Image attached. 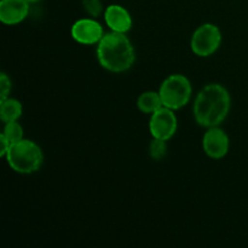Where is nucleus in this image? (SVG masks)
Masks as SVG:
<instances>
[{
	"instance_id": "1",
	"label": "nucleus",
	"mask_w": 248,
	"mask_h": 248,
	"mask_svg": "<svg viewBox=\"0 0 248 248\" xmlns=\"http://www.w3.org/2000/svg\"><path fill=\"white\" fill-rule=\"evenodd\" d=\"M230 109L229 92L218 84H210L199 92L194 103L196 123L203 127H215L227 118Z\"/></svg>"
},
{
	"instance_id": "2",
	"label": "nucleus",
	"mask_w": 248,
	"mask_h": 248,
	"mask_svg": "<svg viewBox=\"0 0 248 248\" xmlns=\"http://www.w3.org/2000/svg\"><path fill=\"white\" fill-rule=\"evenodd\" d=\"M97 58L107 70L121 73L132 67L135 62V50L125 34L111 31L104 34L99 40Z\"/></svg>"
},
{
	"instance_id": "3",
	"label": "nucleus",
	"mask_w": 248,
	"mask_h": 248,
	"mask_svg": "<svg viewBox=\"0 0 248 248\" xmlns=\"http://www.w3.org/2000/svg\"><path fill=\"white\" fill-rule=\"evenodd\" d=\"M6 159L14 171L28 174L40 169L43 164V153L34 142L21 140L10 145Z\"/></svg>"
},
{
	"instance_id": "4",
	"label": "nucleus",
	"mask_w": 248,
	"mask_h": 248,
	"mask_svg": "<svg viewBox=\"0 0 248 248\" xmlns=\"http://www.w3.org/2000/svg\"><path fill=\"white\" fill-rule=\"evenodd\" d=\"M159 93L161 96L164 107L176 110L186 106L190 99V81L183 75H171L162 82Z\"/></svg>"
},
{
	"instance_id": "5",
	"label": "nucleus",
	"mask_w": 248,
	"mask_h": 248,
	"mask_svg": "<svg viewBox=\"0 0 248 248\" xmlns=\"http://www.w3.org/2000/svg\"><path fill=\"white\" fill-rule=\"evenodd\" d=\"M222 34L215 24L206 23L199 27L191 38V50L200 57L213 55L219 47Z\"/></svg>"
},
{
	"instance_id": "6",
	"label": "nucleus",
	"mask_w": 248,
	"mask_h": 248,
	"mask_svg": "<svg viewBox=\"0 0 248 248\" xmlns=\"http://www.w3.org/2000/svg\"><path fill=\"white\" fill-rule=\"evenodd\" d=\"M150 132L154 138L169 140L177 131V118L172 109L162 107L153 113L149 124Z\"/></svg>"
},
{
	"instance_id": "7",
	"label": "nucleus",
	"mask_w": 248,
	"mask_h": 248,
	"mask_svg": "<svg viewBox=\"0 0 248 248\" xmlns=\"http://www.w3.org/2000/svg\"><path fill=\"white\" fill-rule=\"evenodd\" d=\"M103 35L102 26L93 19H79L72 27V36L74 38V40L80 44H84V45L99 43Z\"/></svg>"
},
{
	"instance_id": "8",
	"label": "nucleus",
	"mask_w": 248,
	"mask_h": 248,
	"mask_svg": "<svg viewBox=\"0 0 248 248\" xmlns=\"http://www.w3.org/2000/svg\"><path fill=\"white\" fill-rule=\"evenodd\" d=\"M203 150L212 159H220L225 156L229 150V138L227 133L217 126L208 128L203 136Z\"/></svg>"
},
{
	"instance_id": "9",
	"label": "nucleus",
	"mask_w": 248,
	"mask_h": 248,
	"mask_svg": "<svg viewBox=\"0 0 248 248\" xmlns=\"http://www.w3.org/2000/svg\"><path fill=\"white\" fill-rule=\"evenodd\" d=\"M29 12L27 0H1L0 1V19L2 23L17 24L23 21Z\"/></svg>"
},
{
	"instance_id": "10",
	"label": "nucleus",
	"mask_w": 248,
	"mask_h": 248,
	"mask_svg": "<svg viewBox=\"0 0 248 248\" xmlns=\"http://www.w3.org/2000/svg\"><path fill=\"white\" fill-rule=\"evenodd\" d=\"M104 19L113 31L126 33L131 29L132 18L126 9L120 5H110L104 12Z\"/></svg>"
},
{
	"instance_id": "11",
	"label": "nucleus",
	"mask_w": 248,
	"mask_h": 248,
	"mask_svg": "<svg viewBox=\"0 0 248 248\" xmlns=\"http://www.w3.org/2000/svg\"><path fill=\"white\" fill-rule=\"evenodd\" d=\"M138 108H140V111L143 113H155L156 110H159L160 108L164 107V103H162V99L160 93L153 91L144 92L138 98Z\"/></svg>"
},
{
	"instance_id": "12",
	"label": "nucleus",
	"mask_w": 248,
	"mask_h": 248,
	"mask_svg": "<svg viewBox=\"0 0 248 248\" xmlns=\"http://www.w3.org/2000/svg\"><path fill=\"white\" fill-rule=\"evenodd\" d=\"M22 115V106L18 101L11 98H6L1 101L0 106V118L4 123L16 121Z\"/></svg>"
},
{
	"instance_id": "13",
	"label": "nucleus",
	"mask_w": 248,
	"mask_h": 248,
	"mask_svg": "<svg viewBox=\"0 0 248 248\" xmlns=\"http://www.w3.org/2000/svg\"><path fill=\"white\" fill-rule=\"evenodd\" d=\"M4 135L11 144L23 140V130H22V126L19 124H17L16 121L6 123V126L4 128Z\"/></svg>"
},
{
	"instance_id": "14",
	"label": "nucleus",
	"mask_w": 248,
	"mask_h": 248,
	"mask_svg": "<svg viewBox=\"0 0 248 248\" xmlns=\"http://www.w3.org/2000/svg\"><path fill=\"white\" fill-rule=\"evenodd\" d=\"M166 152H167L166 140L154 138V140L150 143L149 154H150V156H152L154 160L162 159V157L166 155Z\"/></svg>"
},
{
	"instance_id": "15",
	"label": "nucleus",
	"mask_w": 248,
	"mask_h": 248,
	"mask_svg": "<svg viewBox=\"0 0 248 248\" xmlns=\"http://www.w3.org/2000/svg\"><path fill=\"white\" fill-rule=\"evenodd\" d=\"M82 6L85 11L92 17H98L103 11V5L101 0H82Z\"/></svg>"
},
{
	"instance_id": "16",
	"label": "nucleus",
	"mask_w": 248,
	"mask_h": 248,
	"mask_svg": "<svg viewBox=\"0 0 248 248\" xmlns=\"http://www.w3.org/2000/svg\"><path fill=\"white\" fill-rule=\"evenodd\" d=\"M10 90H11V81L7 78V75L5 73H1L0 75V92H1V101H5L7 98L10 93Z\"/></svg>"
},
{
	"instance_id": "17",
	"label": "nucleus",
	"mask_w": 248,
	"mask_h": 248,
	"mask_svg": "<svg viewBox=\"0 0 248 248\" xmlns=\"http://www.w3.org/2000/svg\"><path fill=\"white\" fill-rule=\"evenodd\" d=\"M0 144H1V150H0V155L1 156H5L7 153V150H9L10 145H11V143L9 142V140H7L6 137H5V135L2 133L1 136H0Z\"/></svg>"
},
{
	"instance_id": "18",
	"label": "nucleus",
	"mask_w": 248,
	"mask_h": 248,
	"mask_svg": "<svg viewBox=\"0 0 248 248\" xmlns=\"http://www.w3.org/2000/svg\"><path fill=\"white\" fill-rule=\"evenodd\" d=\"M27 1H29V2H36V1H39V0H27Z\"/></svg>"
}]
</instances>
